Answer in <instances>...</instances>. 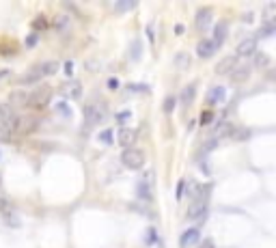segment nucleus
Segmentation results:
<instances>
[{"label": "nucleus", "instance_id": "41", "mask_svg": "<svg viewBox=\"0 0 276 248\" xmlns=\"http://www.w3.org/2000/svg\"><path fill=\"white\" fill-rule=\"evenodd\" d=\"M58 110H61V112H63L65 117H72V110H69V108L65 106V104H58Z\"/></svg>", "mask_w": 276, "mask_h": 248}, {"label": "nucleus", "instance_id": "16", "mask_svg": "<svg viewBox=\"0 0 276 248\" xmlns=\"http://www.w3.org/2000/svg\"><path fill=\"white\" fill-rule=\"evenodd\" d=\"M226 30H229L226 22H218V24H216V28H214V39H212L216 48L223 46V41H225V37H226Z\"/></svg>", "mask_w": 276, "mask_h": 248}, {"label": "nucleus", "instance_id": "23", "mask_svg": "<svg viewBox=\"0 0 276 248\" xmlns=\"http://www.w3.org/2000/svg\"><path fill=\"white\" fill-rule=\"evenodd\" d=\"M54 28L58 32H67L69 30V15H56L54 20Z\"/></svg>", "mask_w": 276, "mask_h": 248}, {"label": "nucleus", "instance_id": "37", "mask_svg": "<svg viewBox=\"0 0 276 248\" xmlns=\"http://www.w3.org/2000/svg\"><path fill=\"white\" fill-rule=\"evenodd\" d=\"M32 26H35V28H48V20L43 18V15H39V18L32 22Z\"/></svg>", "mask_w": 276, "mask_h": 248}, {"label": "nucleus", "instance_id": "1", "mask_svg": "<svg viewBox=\"0 0 276 248\" xmlns=\"http://www.w3.org/2000/svg\"><path fill=\"white\" fill-rule=\"evenodd\" d=\"M50 97H52V89L50 86H39V89H35L32 93L28 95V99H26V106L30 108V110H43L48 104H50Z\"/></svg>", "mask_w": 276, "mask_h": 248}, {"label": "nucleus", "instance_id": "12", "mask_svg": "<svg viewBox=\"0 0 276 248\" xmlns=\"http://www.w3.org/2000/svg\"><path fill=\"white\" fill-rule=\"evenodd\" d=\"M225 97H226V89H225V86H212V89L207 91V104L218 106V104H223V101H225Z\"/></svg>", "mask_w": 276, "mask_h": 248}, {"label": "nucleus", "instance_id": "45", "mask_svg": "<svg viewBox=\"0 0 276 248\" xmlns=\"http://www.w3.org/2000/svg\"><path fill=\"white\" fill-rule=\"evenodd\" d=\"M244 22H252V13H246L244 15Z\"/></svg>", "mask_w": 276, "mask_h": 248}, {"label": "nucleus", "instance_id": "35", "mask_svg": "<svg viewBox=\"0 0 276 248\" xmlns=\"http://www.w3.org/2000/svg\"><path fill=\"white\" fill-rule=\"evenodd\" d=\"M127 119H132V112H129V110H123V112H119V115H117L119 125H121V123H127Z\"/></svg>", "mask_w": 276, "mask_h": 248}, {"label": "nucleus", "instance_id": "6", "mask_svg": "<svg viewBox=\"0 0 276 248\" xmlns=\"http://www.w3.org/2000/svg\"><path fill=\"white\" fill-rule=\"evenodd\" d=\"M0 214L4 216V220L9 223V226H18L20 220L15 218V212H13V203L9 201V198L0 197Z\"/></svg>", "mask_w": 276, "mask_h": 248}, {"label": "nucleus", "instance_id": "27", "mask_svg": "<svg viewBox=\"0 0 276 248\" xmlns=\"http://www.w3.org/2000/svg\"><path fill=\"white\" fill-rule=\"evenodd\" d=\"M255 65L259 69L270 67V56H268V54H263V52H255Z\"/></svg>", "mask_w": 276, "mask_h": 248}, {"label": "nucleus", "instance_id": "21", "mask_svg": "<svg viewBox=\"0 0 276 248\" xmlns=\"http://www.w3.org/2000/svg\"><path fill=\"white\" fill-rule=\"evenodd\" d=\"M39 67V74L46 78V75H54L58 72V63L56 61H48V63H41V65H37Z\"/></svg>", "mask_w": 276, "mask_h": 248}, {"label": "nucleus", "instance_id": "20", "mask_svg": "<svg viewBox=\"0 0 276 248\" xmlns=\"http://www.w3.org/2000/svg\"><path fill=\"white\" fill-rule=\"evenodd\" d=\"M231 132H233V125H231L229 121H223V123H218V127L214 129V136L216 140H220L223 136H231Z\"/></svg>", "mask_w": 276, "mask_h": 248}, {"label": "nucleus", "instance_id": "5", "mask_svg": "<svg viewBox=\"0 0 276 248\" xmlns=\"http://www.w3.org/2000/svg\"><path fill=\"white\" fill-rule=\"evenodd\" d=\"M106 117V108L100 106V104H91L84 108V119H86V125H97L101 123Z\"/></svg>", "mask_w": 276, "mask_h": 248}, {"label": "nucleus", "instance_id": "47", "mask_svg": "<svg viewBox=\"0 0 276 248\" xmlns=\"http://www.w3.org/2000/svg\"><path fill=\"white\" fill-rule=\"evenodd\" d=\"M0 183H2V179H0Z\"/></svg>", "mask_w": 276, "mask_h": 248}, {"label": "nucleus", "instance_id": "24", "mask_svg": "<svg viewBox=\"0 0 276 248\" xmlns=\"http://www.w3.org/2000/svg\"><path fill=\"white\" fill-rule=\"evenodd\" d=\"M274 13H276V2H268L263 9V20L266 24H274Z\"/></svg>", "mask_w": 276, "mask_h": 248}, {"label": "nucleus", "instance_id": "14", "mask_svg": "<svg viewBox=\"0 0 276 248\" xmlns=\"http://www.w3.org/2000/svg\"><path fill=\"white\" fill-rule=\"evenodd\" d=\"M235 65H237V58L235 56H225L223 61H220L218 65H216V74L218 75H226V74H231L235 69Z\"/></svg>", "mask_w": 276, "mask_h": 248}, {"label": "nucleus", "instance_id": "15", "mask_svg": "<svg viewBox=\"0 0 276 248\" xmlns=\"http://www.w3.org/2000/svg\"><path fill=\"white\" fill-rule=\"evenodd\" d=\"M43 78V75L39 74V67H32L28 74H24V75H20L18 78V84H22V86H28V84H37L39 80Z\"/></svg>", "mask_w": 276, "mask_h": 248}, {"label": "nucleus", "instance_id": "43", "mask_svg": "<svg viewBox=\"0 0 276 248\" xmlns=\"http://www.w3.org/2000/svg\"><path fill=\"white\" fill-rule=\"evenodd\" d=\"M72 72H74V63H72V61H67V63H65V74L72 75Z\"/></svg>", "mask_w": 276, "mask_h": 248}, {"label": "nucleus", "instance_id": "36", "mask_svg": "<svg viewBox=\"0 0 276 248\" xmlns=\"http://www.w3.org/2000/svg\"><path fill=\"white\" fill-rule=\"evenodd\" d=\"M175 104H177L175 97H166V99H164V112H171L173 108H175Z\"/></svg>", "mask_w": 276, "mask_h": 248}, {"label": "nucleus", "instance_id": "42", "mask_svg": "<svg viewBox=\"0 0 276 248\" xmlns=\"http://www.w3.org/2000/svg\"><path fill=\"white\" fill-rule=\"evenodd\" d=\"M183 186H186V181H179V186H177V198H181L183 197Z\"/></svg>", "mask_w": 276, "mask_h": 248}, {"label": "nucleus", "instance_id": "2", "mask_svg": "<svg viewBox=\"0 0 276 248\" xmlns=\"http://www.w3.org/2000/svg\"><path fill=\"white\" fill-rule=\"evenodd\" d=\"M209 190L212 188H201V194L197 197V201L190 205V209H188V218L190 220H199V218H205V214H207V197H209Z\"/></svg>", "mask_w": 276, "mask_h": 248}, {"label": "nucleus", "instance_id": "28", "mask_svg": "<svg viewBox=\"0 0 276 248\" xmlns=\"http://www.w3.org/2000/svg\"><path fill=\"white\" fill-rule=\"evenodd\" d=\"M140 56H143V52H140V41L134 39L132 46H129V58H132V61H138Z\"/></svg>", "mask_w": 276, "mask_h": 248}, {"label": "nucleus", "instance_id": "13", "mask_svg": "<svg viewBox=\"0 0 276 248\" xmlns=\"http://www.w3.org/2000/svg\"><path fill=\"white\" fill-rule=\"evenodd\" d=\"M218 50V48L214 46V41L212 39H201L197 43V54L201 58H209V56H214V52Z\"/></svg>", "mask_w": 276, "mask_h": 248}, {"label": "nucleus", "instance_id": "10", "mask_svg": "<svg viewBox=\"0 0 276 248\" xmlns=\"http://www.w3.org/2000/svg\"><path fill=\"white\" fill-rule=\"evenodd\" d=\"M136 129H132V127H121V132H119V145L121 147H125V149H132V145H134V140H136Z\"/></svg>", "mask_w": 276, "mask_h": 248}, {"label": "nucleus", "instance_id": "33", "mask_svg": "<svg viewBox=\"0 0 276 248\" xmlns=\"http://www.w3.org/2000/svg\"><path fill=\"white\" fill-rule=\"evenodd\" d=\"M100 143H104V145L112 143V132H110V129H104V132L100 134Z\"/></svg>", "mask_w": 276, "mask_h": 248}, {"label": "nucleus", "instance_id": "22", "mask_svg": "<svg viewBox=\"0 0 276 248\" xmlns=\"http://www.w3.org/2000/svg\"><path fill=\"white\" fill-rule=\"evenodd\" d=\"M194 93H197V84H188L186 89H183V93H181V104L183 106L190 104V101L194 99Z\"/></svg>", "mask_w": 276, "mask_h": 248}, {"label": "nucleus", "instance_id": "32", "mask_svg": "<svg viewBox=\"0 0 276 248\" xmlns=\"http://www.w3.org/2000/svg\"><path fill=\"white\" fill-rule=\"evenodd\" d=\"M0 143H2V145L11 143V132L7 127H2V125H0Z\"/></svg>", "mask_w": 276, "mask_h": 248}, {"label": "nucleus", "instance_id": "44", "mask_svg": "<svg viewBox=\"0 0 276 248\" xmlns=\"http://www.w3.org/2000/svg\"><path fill=\"white\" fill-rule=\"evenodd\" d=\"M108 89H112V91H117V89H119V82H117L115 78H110V80H108Z\"/></svg>", "mask_w": 276, "mask_h": 248}, {"label": "nucleus", "instance_id": "7", "mask_svg": "<svg viewBox=\"0 0 276 248\" xmlns=\"http://www.w3.org/2000/svg\"><path fill=\"white\" fill-rule=\"evenodd\" d=\"M201 242V231H199V226H192V229H186L179 240V246L181 248H190L194 244H199Z\"/></svg>", "mask_w": 276, "mask_h": 248}, {"label": "nucleus", "instance_id": "29", "mask_svg": "<svg viewBox=\"0 0 276 248\" xmlns=\"http://www.w3.org/2000/svg\"><path fill=\"white\" fill-rule=\"evenodd\" d=\"M248 136H251V132H248L246 127H240V129H235V127H233V132H231V136H229V138H233V140H246Z\"/></svg>", "mask_w": 276, "mask_h": 248}, {"label": "nucleus", "instance_id": "34", "mask_svg": "<svg viewBox=\"0 0 276 248\" xmlns=\"http://www.w3.org/2000/svg\"><path fill=\"white\" fill-rule=\"evenodd\" d=\"M155 242H158V233H155V229H149L147 231V242H145V244L151 246V244H155Z\"/></svg>", "mask_w": 276, "mask_h": 248}, {"label": "nucleus", "instance_id": "17", "mask_svg": "<svg viewBox=\"0 0 276 248\" xmlns=\"http://www.w3.org/2000/svg\"><path fill=\"white\" fill-rule=\"evenodd\" d=\"M26 99H28V93H24V91H11L7 104H9L11 108H15V106H26Z\"/></svg>", "mask_w": 276, "mask_h": 248}, {"label": "nucleus", "instance_id": "9", "mask_svg": "<svg viewBox=\"0 0 276 248\" xmlns=\"http://www.w3.org/2000/svg\"><path fill=\"white\" fill-rule=\"evenodd\" d=\"M233 84H244L251 78V65H235V69L229 74Z\"/></svg>", "mask_w": 276, "mask_h": 248}, {"label": "nucleus", "instance_id": "38", "mask_svg": "<svg viewBox=\"0 0 276 248\" xmlns=\"http://www.w3.org/2000/svg\"><path fill=\"white\" fill-rule=\"evenodd\" d=\"M212 119H214V115H212V112H209V110H205L203 115H201V123H203V125H209V123H212Z\"/></svg>", "mask_w": 276, "mask_h": 248}, {"label": "nucleus", "instance_id": "39", "mask_svg": "<svg viewBox=\"0 0 276 248\" xmlns=\"http://www.w3.org/2000/svg\"><path fill=\"white\" fill-rule=\"evenodd\" d=\"M37 41H39V37H37V35H28V37H26V46H28V48H32Z\"/></svg>", "mask_w": 276, "mask_h": 248}, {"label": "nucleus", "instance_id": "26", "mask_svg": "<svg viewBox=\"0 0 276 248\" xmlns=\"http://www.w3.org/2000/svg\"><path fill=\"white\" fill-rule=\"evenodd\" d=\"M136 7H138V4L134 2V0H121V2L115 4V11H119V13H125V11H132Z\"/></svg>", "mask_w": 276, "mask_h": 248}, {"label": "nucleus", "instance_id": "8", "mask_svg": "<svg viewBox=\"0 0 276 248\" xmlns=\"http://www.w3.org/2000/svg\"><path fill=\"white\" fill-rule=\"evenodd\" d=\"M255 52H257V41H255V37L242 39L240 43H237V48H235V54H237V56H252ZM237 56H235V58H237Z\"/></svg>", "mask_w": 276, "mask_h": 248}, {"label": "nucleus", "instance_id": "4", "mask_svg": "<svg viewBox=\"0 0 276 248\" xmlns=\"http://www.w3.org/2000/svg\"><path fill=\"white\" fill-rule=\"evenodd\" d=\"M0 125L7 127L9 132H11V129H18V125H20V117L15 115L13 108H11L7 101H2V104H0Z\"/></svg>", "mask_w": 276, "mask_h": 248}, {"label": "nucleus", "instance_id": "19", "mask_svg": "<svg viewBox=\"0 0 276 248\" xmlns=\"http://www.w3.org/2000/svg\"><path fill=\"white\" fill-rule=\"evenodd\" d=\"M37 119L35 117H24V119H20V125H18V132H24V134H28L32 132V129H37Z\"/></svg>", "mask_w": 276, "mask_h": 248}, {"label": "nucleus", "instance_id": "3", "mask_svg": "<svg viewBox=\"0 0 276 248\" xmlns=\"http://www.w3.org/2000/svg\"><path fill=\"white\" fill-rule=\"evenodd\" d=\"M121 162L127 169L138 171V169H143V164H145V153L140 149H125L121 153Z\"/></svg>", "mask_w": 276, "mask_h": 248}, {"label": "nucleus", "instance_id": "11", "mask_svg": "<svg viewBox=\"0 0 276 248\" xmlns=\"http://www.w3.org/2000/svg\"><path fill=\"white\" fill-rule=\"evenodd\" d=\"M194 24H197V28L201 30V32L207 30V26L212 24V9H207V7L199 9V11H197V20H194Z\"/></svg>", "mask_w": 276, "mask_h": 248}, {"label": "nucleus", "instance_id": "31", "mask_svg": "<svg viewBox=\"0 0 276 248\" xmlns=\"http://www.w3.org/2000/svg\"><path fill=\"white\" fill-rule=\"evenodd\" d=\"M136 190H138V197H143L145 201H151V192H149V186L145 181H140L138 186H136Z\"/></svg>", "mask_w": 276, "mask_h": 248}, {"label": "nucleus", "instance_id": "25", "mask_svg": "<svg viewBox=\"0 0 276 248\" xmlns=\"http://www.w3.org/2000/svg\"><path fill=\"white\" fill-rule=\"evenodd\" d=\"M274 32H276V26H274V24H266V26H263V28H261V30H259V32H257V37H255V41H257V39H270V37H272V35H274Z\"/></svg>", "mask_w": 276, "mask_h": 248}, {"label": "nucleus", "instance_id": "40", "mask_svg": "<svg viewBox=\"0 0 276 248\" xmlns=\"http://www.w3.org/2000/svg\"><path fill=\"white\" fill-rule=\"evenodd\" d=\"M199 248H216V244H214L212 237H207V240H203V244L199 246Z\"/></svg>", "mask_w": 276, "mask_h": 248}, {"label": "nucleus", "instance_id": "30", "mask_svg": "<svg viewBox=\"0 0 276 248\" xmlns=\"http://www.w3.org/2000/svg\"><path fill=\"white\" fill-rule=\"evenodd\" d=\"M175 65L179 69H188V65H190V56H188V54H177V58H175Z\"/></svg>", "mask_w": 276, "mask_h": 248}, {"label": "nucleus", "instance_id": "18", "mask_svg": "<svg viewBox=\"0 0 276 248\" xmlns=\"http://www.w3.org/2000/svg\"><path fill=\"white\" fill-rule=\"evenodd\" d=\"M63 93L67 97H72V99H75V97L82 95V86H80L78 80H74V82H69V84L63 86Z\"/></svg>", "mask_w": 276, "mask_h": 248}, {"label": "nucleus", "instance_id": "46", "mask_svg": "<svg viewBox=\"0 0 276 248\" xmlns=\"http://www.w3.org/2000/svg\"><path fill=\"white\" fill-rule=\"evenodd\" d=\"M4 75H9L7 69H0V78H4Z\"/></svg>", "mask_w": 276, "mask_h": 248}]
</instances>
